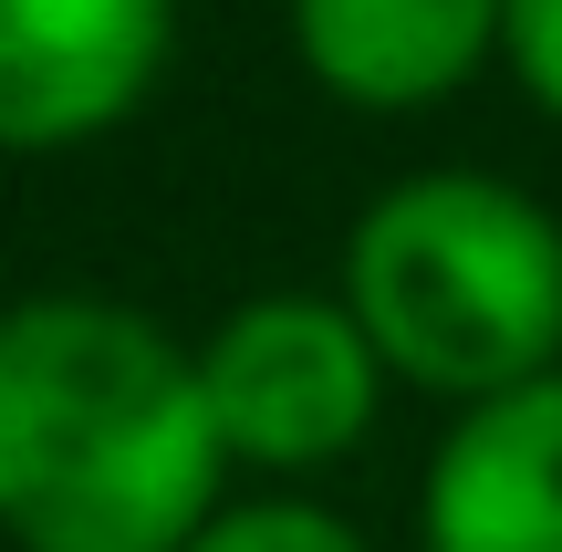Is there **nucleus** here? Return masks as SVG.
Segmentation results:
<instances>
[{
    "label": "nucleus",
    "instance_id": "nucleus-1",
    "mask_svg": "<svg viewBox=\"0 0 562 552\" xmlns=\"http://www.w3.org/2000/svg\"><path fill=\"white\" fill-rule=\"evenodd\" d=\"M199 354L104 292L0 313V532L21 552H188L220 521Z\"/></svg>",
    "mask_w": 562,
    "mask_h": 552
},
{
    "label": "nucleus",
    "instance_id": "nucleus-2",
    "mask_svg": "<svg viewBox=\"0 0 562 552\" xmlns=\"http://www.w3.org/2000/svg\"><path fill=\"white\" fill-rule=\"evenodd\" d=\"M344 313L385 375L448 407L542 386L562 375V219L480 167L396 178L344 229Z\"/></svg>",
    "mask_w": 562,
    "mask_h": 552
},
{
    "label": "nucleus",
    "instance_id": "nucleus-3",
    "mask_svg": "<svg viewBox=\"0 0 562 552\" xmlns=\"http://www.w3.org/2000/svg\"><path fill=\"white\" fill-rule=\"evenodd\" d=\"M199 386L209 417H220V449L240 470H334L355 459V438L375 428V386H385V354L375 334L344 313V292H261L240 303L199 354Z\"/></svg>",
    "mask_w": 562,
    "mask_h": 552
},
{
    "label": "nucleus",
    "instance_id": "nucleus-4",
    "mask_svg": "<svg viewBox=\"0 0 562 552\" xmlns=\"http://www.w3.org/2000/svg\"><path fill=\"white\" fill-rule=\"evenodd\" d=\"M178 0H0V157L94 146L146 104Z\"/></svg>",
    "mask_w": 562,
    "mask_h": 552
},
{
    "label": "nucleus",
    "instance_id": "nucleus-5",
    "mask_svg": "<svg viewBox=\"0 0 562 552\" xmlns=\"http://www.w3.org/2000/svg\"><path fill=\"white\" fill-rule=\"evenodd\" d=\"M427 552H562V375L459 407L417 491Z\"/></svg>",
    "mask_w": 562,
    "mask_h": 552
},
{
    "label": "nucleus",
    "instance_id": "nucleus-6",
    "mask_svg": "<svg viewBox=\"0 0 562 552\" xmlns=\"http://www.w3.org/2000/svg\"><path fill=\"white\" fill-rule=\"evenodd\" d=\"M510 0H292V53L364 115H417L501 53Z\"/></svg>",
    "mask_w": 562,
    "mask_h": 552
},
{
    "label": "nucleus",
    "instance_id": "nucleus-7",
    "mask_svg": "<svg viewBox=\"0 0 562 552\" xmlns=\"http://www.w3.org/2000/svg\"><path fill=\"white\" fill-rule=\"evenodd\" d=\"M188 552H364V542L323 500H240V511H220Z\"/></svg>",
    "mask_w": 562,
    "mask_h": 552
},
{
    "label": "nucleus",
    "instance_id": "nucleus-8",
    "mask_svg": "<svg viewBox=\"0 0 562 552\" xmlns=\"http://www.w3.org/2000/svg\"><path fill=\"white\" fill-rule=\"evenodd\" d=\"M501 53H510V74H521V94L542 104V115H562V0H510L501 11Z\"/></svg>",
    "mask_w": 562,
    "mask_h": 552
}]
</instances>
